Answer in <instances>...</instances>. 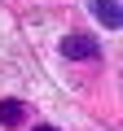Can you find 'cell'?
I'll use <instances>...</instances> for the list:
<instances>
[{
  "instance_id": "1",
  "label": "cell",
  "mask_w": 123,
  "mask_h": 131,
  "mask_svg": "<svg viewBox=\"0 0 123 131\" xmlns=\"http://www.w3.org/2000/svg\"><path fill=\"white\" fill-rule=\"evenodd\" d=\"M97 52H101V44L92 35H66L61 39V57H71V61H92Z\"/></svg>"
},
{
  "instance_id": "2",
  "label": "cell",
  "mask_w": 123,
  "mask_h": 131,
  "mask_svg": "<svg viewBox=\"0 0 123 131\" xmlns=\"http://www.w3.org/2000/svg\"><path fill=\"white\" fill-rule=\"evenodd\" d=\"M88 9L97 13V22H106L110 31H119V22H123L119 18V0H88Z\"/></svg>"
},
{
  "instance_id": "3",
  "label": "cell",
  "mask_w": 123,
  "mask_h": 131,
  "mask_svg": "<svg viewBox=\"0 0 123 131\" xmlns=\"http://www.w3.org/2000/svg\"><path fill=\"white\" fill-rule=\"evenodd\" d=\"M22 118H27V105L22 101H0V122H5V127H13Z\"/></svg>"
},
{
  "instance_id": "4",
  "label": "cell",
  "mask_w": 123,
  "mask_h": 131,
  "mask_svg": "<svg viewBox=\"0 0 123 131\" xmlns=\"http://www.w3.org/2000/svg\"><path fill=\"white\" fill-rule=\"evenodd\" d=\"M35 131H57V127H35Z\"/></svg>"
}]
</instances>
